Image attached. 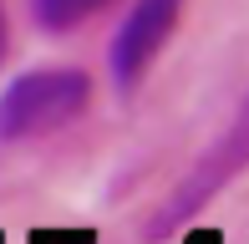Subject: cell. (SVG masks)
Segmentation results:
<instances>
[{
    "label": "cell",
    "mask_w": 249,
    "mask_h": 244,
    "mask_svg": "<svg viewBox=\"0 0 249 244\" xmlns=\"http://www.w3.org/2000/svg\"><path fill=\"white\" fill-rule=\"evenodd\" d=\"M92 107V76L82 66H31L0 92V142H31L71 127Z\"/></svg>",
    "instance_id": "obj_1"
},
{
    "label": "cell",
    "mask_w": 249,
    "mask_h": 244,
    "mask_svg": "<svg viewBox=\"0 0 249 244\" xmlns=\"http://www.w3.org/2000/svg\"><path fill=\"white\" fill-rule=\"evenodd\" d=\"M102 5H112V0H31V20L51 36H61V31H76L82 20H92Z\"/></svg>",
    "instance_id": "obj_4"
},
{
    "label": "cell",
    "mask_w": 249,
    "mask_h": 244,
    "mask_svg": "<svg viewBox=\"0 0 249 244\" xmlns=\"http://www.w3.org/2000/svg\"><path fill=\"white\" fill-rule=\"evenodd\" d=\"M0 56H5V16H0Z\"/></svg>",
    "instance_id": "obj_5"
},
{
    "label": "cell",
    "mask_w": 249,
    "mask_h": 244,
    "mask_svg": "<svg viewBox=\"0 0 249 244\" xmlns=\"http://www.w3.org/2000/svg\"><path fill=\"white\" fill-rule=\"evenodd\" d=\"M178 16H183V0H132V10L122 16V26L112 31V46H107V71L117 92H132L148 76V66L173 36Z\"/></svg>",
    "instance_id": "obj_3"
},
{
    "label": "cell",
    "mask_w": 249,
    "mask_h": 244,
    "mask_svg": "<svg viewBox=\"0 0 249 244\" xmlns=\"http://www.w3.org/2000/svg\"><path fill=\"white\" fill-rule=\"evenodd\" d=\"M244 168H249V92L239 97V107H234V117L224 122V132L188 163L183 178L168 188V198L158 204V214L148 219V239H168L173 229H183L188 219L203 214V209L239 178Z\"/></svg>",
    "instance_id": "obj_2"
}]
</instances>
